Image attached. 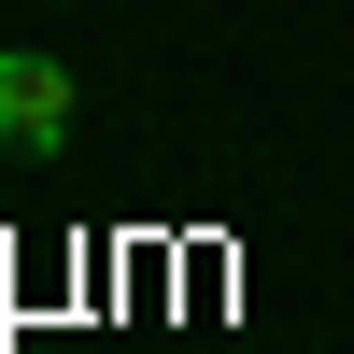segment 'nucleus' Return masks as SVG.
I'll return each instance as SVG.
<instances>
[{
    "instance_id": "1",
    "label": "nucleus",
    "mask_w": 354,
    "mask_h": 354,
    "mask_svg": "<svg viewBox=\"0 0 354 354\" xmlns=\"http://www.w3.org/2000/svg\"><path fill=\"white\" fill-rule=\"evenodd\" d=\"M57 142H71V71H57V57H0V156H57Z\"/></svg>"
}]
</instances>
